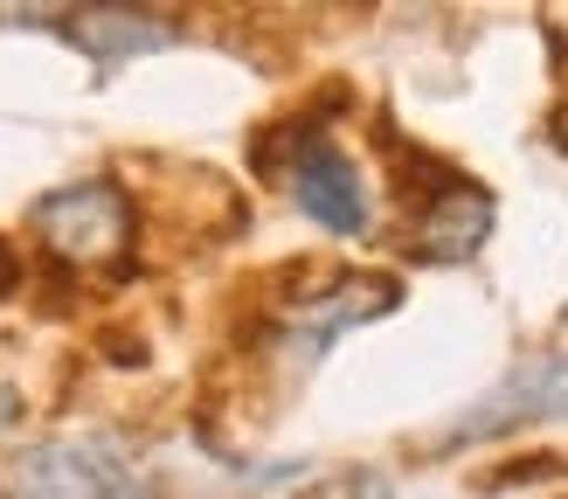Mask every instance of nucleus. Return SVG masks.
Masks as SVG:
<instances>
[{"label": "nucleus", "mask_w": 568, "mask_h": 499, "mask_svg": "<svg viewBox=\"0 0 568 499\" xmlns=\"http://www.w3.org/2000/svg\"><path fill=\"white\" fill-rule=\"evenodd\" d=\"M21 285V257H14V243H0V298H8Z\"/></svg>", "instance_id": "nucleus-8"}, {"label": "nucleus", "mask_w": 568, "mask_h": 499, "mask_svg": "<svg viewBox=\"0 0 568 499\" xmlns=\"http://www.w3.org/2000/svg\"><path fill=\"white\" fill-rule=\"evenodd\" d=\"M486 236H493V194L471 181H444V187H430V202H423L416 230H409V257L465 264V257H478Z\"/></svg>", "instance_id": "nucleus-6"}, {"label": "nucleus", "mask_w": 568, "mask_h": 499, "mask_svg": "<svg viewBox=\"0 0 568 499\" xmlns=\"http://www.w3.org/2000/svg\"><path fill=\"white\" fill-rule=\"evenodd\" d=\"M125 451L111 437H49L36 451H21L8 465L14 499H104L111 486H125Z\"/></svg>", "instance_id": "nucleus-2"}, {"label": "nucleus", "mask_w": 568, "mask_h": 499, "mask_svg": "<svg viewBox=\"0 0 568 499\" xmlns=\"http://www.w3.org/2000/svg\"><path fill=\"white\" fill-rule=\"evenodd\" d=\"M63 35L91 55L98 70H111V63H132V55H153V49H166L181 35L174 28V14H160V8H119V0H91V8H63Z\"/></svg>", "instance_id": "nucleus-4"}, {"label": "nucleus", "mask_w": 568, "mask_h": 499, "mask_svg": "<svg viewBox=\"0 0 568 499\" xmlns=\"http://www.w3.org/2000/svg\"><path fill=\"white\" fill-rule=\"evenodd\" d=\"M14 424H21V388L0 381V430H14Z\"/></svg>", "instance_id": "nucleus-9"}, {"label": "nucleus", "mask_w": 568, "mask_h": 499, "mask_svg": "<svg viewBox=\"0 0 568 499\" xmlns=\"http://www.w3.org/2000/svg\"><path fill=\"white\" fill-rule=\"evenodd\" d=\"M527 416H568V354H548V360H527L520 375H506L486 403L471 416H458V430L444 444H471V437H499L527 424Z\"/></svg>", "instance_id": "nucleus-5"}, {"label": "nucleus", "mask_w": 568, "mask_h": 499, "mask_svg": "<svg viewBox=\"0 0 568 499\" xmlns=\"http://www.w3.org/2000/svg\"><path fill=\"white\" fill-rule=\"evenodd\" d=\"M292 194L298 208L333 236H361L367 230V187H361V166L333 146V139H298V160H292Z\"/></svg>", "instance_id": "nucleus-3"}, {"label": "nucleus", "mask_w": 568, "mask_h": 499, "mask_svg": "<svg viewBox=\"0 0 568 499\" xmlns=\"http://www.w3.org/2000/svg\"><path fill=\"white\" fill-rule=\"evenodd\" d=\"M305 499H388V471H333V479H320Z\"/></svg>", "instance_id": "nucleus-7"}, {"label": "nucleus", "mask_w": 568, "mask_h": 499, "mask_svg": "<svg viewBox=\"0 0 568 499\" xmlns=\"http://www.w3.org/2000/svg\"><path fill=\"white\" fill-rule=\"evenodd\" d=\"M104 499H160V492H153V486H146V479H125V486H111V492H104Z\"/></svg>", "instance_id": "nucleus-10"}, {"label": "nucleus", "mask_w": 568, "mask_h": 499, "mask_svg": "<svg viewBox=\"0 0 568 499\" xmlns=\"http://www.w3.org/2000/svg\"><path fill=\"white\" fill-rule=\"evenodd\" d=\"M28 222H36L49 257L70 264V271H119L132 257V202L111 181L55 187L28 208Z\"/></svg>", "instance_id": "nucleus-1"}]
</instances>
